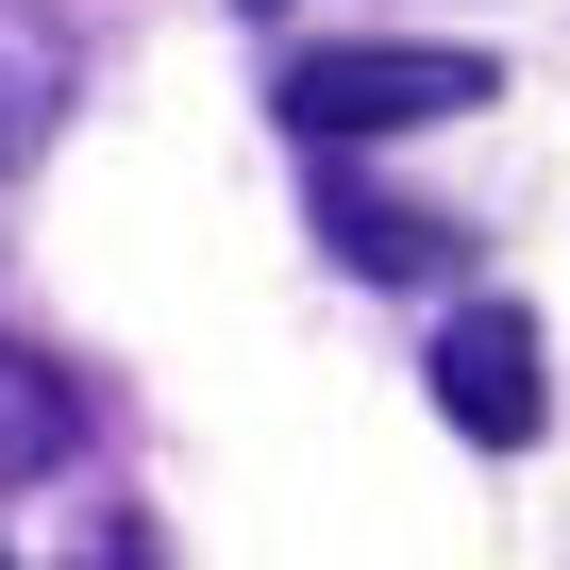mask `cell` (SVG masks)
I'll list each match as a JSON object with an SVG mask.
<instances>
[{
  "mask_svg": "<svg viewBox=\"0 0 570 570\" xmlns=\"http://www.w3.org/2000/svg\"><path fill=\"white\" fill-rule=\"evenodd\" d=\"M0 570H18V553H0Z\"/></svg>",
  "mask_w": 570,
  "mask_h": 570,
  "instance_id": "6",
  "label": "cell"
},
{
  "mask_svg": "<svg viewBox=\"0 0 570 570\" xmlns=\"http://www.w3.org/2000/svg\"><path fill=\"white\" fill-rule=\"evenodd\" d=\"M303 202H320V235H336L370 285H470V218L386 202V185H370V168H336V151H320V185H303Z\"/></svg>",
  "mask_w": 570,
  "mask_h": 570,
  "instance_id": "3",
  "label": "cell"
},
{
  "mask_svg": "<svg viewBox=\"0 0 570 570\" xmlns=\"http://www.w3.org/2000/svg\"><path fill=\"white\" fill-rule=\"evenodd\" d=\"M51 118H68V51H51V18H35V0H0V168H18Z\"/></svg>",
  "mask_w": 570,
  "mask_h": 570,
  "instance_id": "5",
  "label": "cell"
},
{
  "mask_svg": "<svg viewBox=\"0 0 570 570\" xmlns=\"http://www.w3.org/2000/svg\"><path fill=\"white\" fill-rule=\"evenodd\" d=\"M503 101L487 51H420V35H353V51H285L268 118L303 135V151H370V135H420V118H470Z\"/></svg>",
  "mask_w": 570,
  "mask_h": 570,
  "instance_id": "1",
  "label": "cell"
},
{
  "mask_svg": "<svg viewBox=\"0 0 570 570\" xmlns=\"http://www.w3.org/2000/svg\"><path fill=\"white\" fill-rule=\"evenodd\" d=\"M436 420H453L470 453H537V436H553V353H537L520 303H453V320H436Z\"/></svg>",
  "mask_w": 570,
  "mask_h": 570,
  "instance_id": "2",
  "label": "cell"
},
{
  "mask_svg": "<svg viewBox=\"0 0 570 570\" xmlns=\"http://www.w3.org/2000/svg\"><path fill=\"white\" fill-rule=\"evenodd\" d=\"M68 453H85V386H68L51 353L0 336V487H35V470H68Z\"/></svg>",
  "mask_w": 570,
  "mask_h": 570,
  "instance_id": "4",
  "label": "cell"
}]
</instances>
